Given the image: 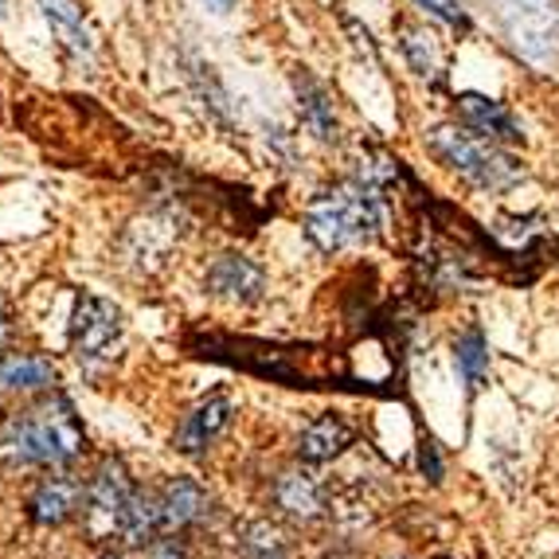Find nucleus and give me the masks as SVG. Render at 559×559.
<instances>
[{"instance_id": "1a4fd4ad", "label": "nucleus", "mask_w": 559, "mask_h": 559, "mask_svg": "<svg viewBox=\"0 0 559 559\" xmlns=\"http://www.w3.org/2000/svg\"><path fill=\"white\" fill-rule=\"evenodd\" d=\"M212 509V497L192 477H173L160 489V536H177V532L197 528Z\"/></svg>"}, {"instance_id": "b1692460", "label": "nucleus", "mask_w": 559, "mask_h": 559, "mask_svg": "<svg viewBox=\"0 0 559 559\" xmlns=\"http://www.w3.org/2000/svg\"><path fill=\"white\" fill-rule=\"evenodd\" d=\"M9 333H12V318H9V309H4V301H0V345L9 341Z\"/></svg>"}, {"instance_id": "f03ea898", "label": "nucleus", "mask_w": 559, "mask_h": 559, "mask_svg": "<svg viewBox=\"0 0 559 559\" xmlns=\"http://www.w3.org/2000/svg\"><path fill=\"white\" fill-rule=\"evenodd\" d=\"M380 224H383V207L368 180L321 192L306 212V235L329 254L356 247V242H368Z\"/></svg>"}, {"instance_id": "20e7f679", "label": "nucleus", "mask_w": 559, "mask_h": 559, "mask_svg": "<svg viewBox=\"0 0 559 559\" xmlns=\"http://www.w3.org/2000/svg\"><path fill=\"white\" fill-rule=\"evenodd\" d=\"M71 353L83 368H98L114 356L121 345V313L114 301L98 298V294H79L75 309H71Z\"/></svg>"}, {"instance_id": "39448f33", "label": "nucleus", "mask_w": 559, "mask_h": 559, "mask_svg": "<svg viewBox=\"0 0 559 559\" xmlns=\"http://www.w3.org/2000/svg\"><path fill=\"white\" fill-rule=\"evenodd\" d=\"M130 493L133 481L126 462L121 457H103L83 493V528L91 540H106V536L118 532V516L126 509V501H130Z\"/></svg>"}, {"instance_id": "a211bd4d", "label": "nucleus", "mask_w": 559, "mask_h": 559, "mask_svg": "<svg viewBox=\"0 0 559 559\" xmlns=\"http://www.w3.org/2000/svg\"><path fill=\"white\" fill-rule=\"evenodd\" d=\"M454 364H457V372H462V380H466L469 392H477L481 380L489 376V345H485L481 329H466V333L457 336Z\"/></svg>"}, {"instance_id": "412c9836", "label": "nucleus", "mask_w": 559, "mask_h": 559, "mask_svg": "<svg viewBox=\"0 0 559 559\" xmlns=\"http://www.w3.org/2000/svg\"><path fill=\"white\" fill-rule=\"evenodd\" d=\"M415 4L430 9L435 16L447 20V24H457V28H466V12H462V4H457V0H415Z\"/></svg>"}, {"instance_id": "393cba45", "label": "nucleus", "mask_w": 559, "mask_h": 559, "mask_svg": "<svg viewBox=\"0 0 559 559\" xmlns=\"http://www.w3.org/2000/svg\"><path fill=\"white\" fill-rule=\"evenodd\" d=\"M200 4H207L212 12H227L235 4V0H200Z\"/></svg>"}, {"instance_id": "aec40b11", "label": "nucleus", "mask_w": 559, "mask_h": 559, "mask_svg": "<svg viewBox=\"0 0 559 559\" xmlns=\"http://www.w3.org/2000/svg\"><path fill=\"white\" fill-rule=\"evenodd\" d=\"M403 51H407L411 67L419 71V75H439V44L427 36L423 28H403Z\"/></svg>"}, {"instance_id": "423d86ee", "label": "nucleus", "mask_w": 559, "mask_h": 559, "mask_svg": "<svg viewBox=\"0 0 559 559\" xmlns=\"http://www.w3.org/2000/svg\"><path fill=\"white\" fill-rule=\"evenodd\" d=\"M501 20L509 28V39L532 63H544L556 51V16H551L548 0H497Z\"/></svg>"}, {"instance_id": "7ed1b4c3", "label": "nucleus", "mask_w": 559, "mask_h": 559, "mask_svg": "<svg viewBox=\"0 0 559 559\" xmlns=\"http://www.w3.org/2000/svg\"><path fill=\"white\" fill-rule=\"evenodd\" d=\"M430 150L439 153L457 177H466L477 188H489V192H501L521 177V168L513 165V157L497 150L493 138L469 133L462 126H439L430 133Z\"/></svg>"}, {"instance_id": "a878e982", "label": "nucleus", "mask_w": 559, "mask_h": 559, "mask_svg": "<svg viewBox=\"0 0 559 559\" xmlns=\"http://www.w3.org/2000/svg\"><path fill=\"white\" fill-rule=\"evenodd\" d=\"M98 559H126V556H121V551H103Z\"/></svg>"}, {"instance_id": "4468645a", "label": "nucleus", "mask_w": 559, "mask_h": 559, "mask_svg": "<svg viewBox=\"0 0 559 559\" xmlns=\"http://www.w3.org/2000/svg\"><path fill=\"white\" fill-rule=\"evenodd\" d=\"M39 12H44L51 36H56L71 56L91 59L94 39H91V28H86L79 0H39Z\"/></svg>"}, {"instance_id": "f8f14e48", "label": "nucleus", "mask_w": 559, "mask_h": 559, "mask_svg": "<svg viewBox=\"0 0 559 559\" xmlns=\"http://www.w3.org/2000/svg\"><path fill=\"white\" fill-rule=\"evenodd\" d=\"M356 430L345 415H318V419L309 423L306 430L298 435V457L306 466H325L333 457H341L348 447H353Z\"/></svg>"}, {"instance_id": "2eb2a0df", "label": "nucleus", "mask_w": 559, "mask_h": 559, "mask_svg": "<svg viewBox=\"0 0 559 559\" xmlns=\"http://www.w3.org/2000/svg\"><path fill=\"white\" fill-rule=\"evenodd\" d=\"M121 544H130V548H141V544H150L160 536V493H150V489H133L126 509L118 516V532Z\"/></svg>"}, {"instance_id": "9b49d317", "label": "nucleus", "mask_w": 559, "mask_h": 559, "mask_svg": "<svg viewBox=\"0 0 559 559\" xmlns=\"http://www.w3.org/2000/svg\"><path fill=\"white\" fill-rule=\"evenodd\" d=\"M274 504H278L289 521L309 524L318 521V516H325L329 493L309 469H282L278 481H274Z\"/></svg>"}, {"instance_id": "ddd939ff", "label": "nucleus", "mask_w": 559, "mask_h": 559, "mask_svg": "<svg viewBox=\"0 0 559 559\" xmlns=\"http://www.w3.org/2000/svg\"><path fill=\"white\" fill-rule=\"evenodd\" d=\"M56 364L36 353H4L0 356V392H56Z\"/></svg>"}, {"instance_id": "5701e85b", "label": "nucleus", "mask_w": 559, "mask_h": 559, "mask_svg": "<svg viewBox=\"0 0 559 559\" xmlns=\"http://www.w3.org/2000/svg\"><path fill=\"white\" fill-rule=\"evenodd\" d=\"M145 559H188V551L180 548L177 540H153V548Z\"/></svg>"}, {"instance_id": "9d476101", "label": "nucleus", "mask_w": 559, "mask_h": 559, "mask_svg": "<svg viewBox=\"0 0 559 559\" xmlns=\"http://www.w3.org/2000/svg\"><path fill=\"white\" fill-rule=\"evenodd\" d=\"M83 493H86L83 481H75V477H67L63 469H56V477H44V481L36 485V493L28 497L32 524H39V528H56V524H67L71 516L79 513Z\"/></svg>"}, {"instance_id": "dca6fc26", "label": "nucleus", "mask_w": 559, "mask_h": 559, "mask_svg": "<svg viewBox=\"0 0 559 559\" xmlns=\"http://www.w3.org/2000/svg\"><path fill=\"white\" fill-rule=\"evenodd\" d=\"M457 110L466 114L469 126H474L477 133H485V138L521 141V126H516L513 114L504 110L501 103H493V98H485V94H462V98H457Z\"/></svg>"}, {"instance_id": "f3484780", "label": "nucleus", "mask_w": 559, "mask_h": 559, "mask_svg": "<svg viewBox=\"0 0 559 559\" xmlns=\"http://www.w3.org/2000/svg\"><path fill=\"white\" fill-rule=\"evenodd\" d=\"M294 86H298L301 121H306L309 130H313V138L333 141L336 138V114H333V103H329V91L313 75H306V71L294 79Z\"/></svg>"}, {"instance_id": "6e6552de", "label": "nucleus", "mask_w": 559, "mask_h": 559, "mask_svg": "<svg viewBox=\"0 0 559 559\" xmlns=\"http://www.w3.org/2000/svg\"><path fill=\"white\" fill-rule=\"evenodd\" d=\"M231 415H235L231 392H212L207 400H200L197 407L188 411L173 442H177L180 454H204V450L231 427Z\"/></svg>"}, {"instance_id": "6ab92c4d", "label": "nucleus", "mask_w": 559, "mask_h": 559, "mask_svg": "<svg viewBox=\"0 0 559 559\" xmlns=\"http://www.w3.org/2000/svg\"><path fill=\"white\" fill-rule=\"evenodd\" d=\"M242 559H289V548H286V536H282L278 524L271 521H254L242 528Z\"/></svg>"}, {"instance_id": "f257e3e1", "label": "nucleus", "mask_w": 559, "mask_h": 559, "mask_svg": "<svg viewBox=\"0 0 559 559\" xmlns=\"http://www.w3.org/2000/svg\"><path fill=\"white\" fill-rule=\"evenodd\" d=\"M83 450L86 435L75 419V407L59 392L44 395L0 427V457L9 466L71 469L83 457Z\"/></svg>"}, {"instance_id": "4be33fe9", "label": "nucleus", "mask_w": 559, "mask_h": 559, "mask_svg": "<svg viewBox=\"0 0 559 559\" xmlns=\"http://www.w3.org/2000/svg\"><path fill=\"white\" fill-rule=\"evenodd\" d=\"M419 466H423V474H427L430 481H439V477H442V462H439V450H435V442H423Z\"/></svg>"}, {"instance_id": "0eeeda50", "label": "nucleus", "mask_w": 559, "mask_h": 559, "mask_svg": "<svg viewBox=\"0 0 559 559\" xmlns=\"http://www.w3.org/2000/svg\"><path fill=\"white\" fill-rule=\"evenodd\" d=\"M204 286H207V294L219 301L251 306V301L262 298V289H266V274H262L259 262H251L247 254H219V259L207 266Z\"/></svg>"}]
</instances>
